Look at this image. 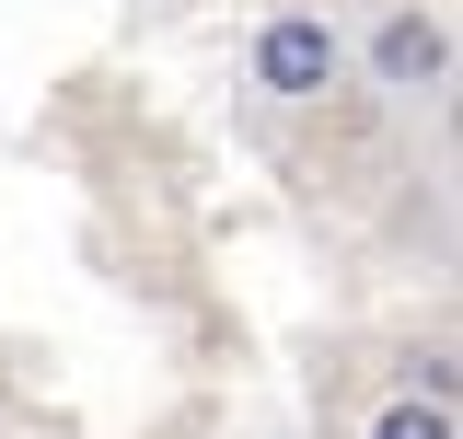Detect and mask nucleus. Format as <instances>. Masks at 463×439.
<instances>
[{
    "mask_svg": "<svg viewBox=\"0 0 463 439\" xmlns=\"http://www.w3.org/2000/svg\"><path fill=\"white\" fill-rule=\"evenodd\" d=\"M336 70H347V47H336L325 12H279V23L255 35V93H279V105H325Z\"/></svg>",
    "mask_w": 463,
    "mask_h": 439,
    "instance_id": "1",
    "label": "nucleus"
},
{
    "mask_svg": "<svg viewBox=\"0 0 463 439\" xmlns=\"http://www.w3.org/2000/svg\"><path fill=\"white\" fill-rule=\"evenodd\" d=\"M371 70H383V93H429V81L452 70V35H440L429 12H383V35H371Z\"/></svg>",
    "mask_w": 463,
    "mask_h": 439,
    "instance_id": "2",
    "label": "nucleus"
},
{
    "mask_svg": "<svg viewBox=\"0 0 463 439\" xmlns=\"http://www.w3.org/2000/svg\"><path fill=\"white\" fill-rule=\"evenodd\" d=\"M371 439H463V428H452V405H440V393H394V405L371 416Z\"/></svg>",
    "mask_w": 463,
    "mask_h": 439,
    "instance_id": "3",
    "label": "nucleus"
}]
</instances>
